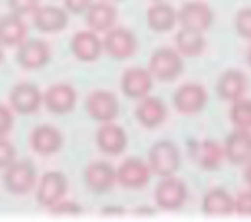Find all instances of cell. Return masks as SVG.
Masks as SVG:
<instances>
[{
  "mask_svg": "<svg viewBox=\"0 0 251 222\" xmlns=\"http://www.w3.org/2000/svg\"><path fill=\"white\" fill-rule=\"evenodd\" d=\"M16 160V148L11 141L0 138V169H7Z\"/></svg>",
  "mask_w": 251,
  "mask_h": 222,
  "instance_id": "4dcf8cb0",
  "label": "cell"
},
{
  "mask_svg": "<svg viewBox=\"0 0 251 222\" xmlns=\"http://www.w3.org/2000/svg\"><path fill=\"white\" fill-rule=\"evenodd\" d=\"M234 212L239 215H250L251 217V190L241 191L234 198Z\"/></svg>",
  "mask_w": 251,
  "mask_h": 222,
  "instance_id": "d6a6232c",
  "label": "cell"
},
{
  "mask_svg": "<svg viewBox=\"0 0 251 222\" xmlns=\"http://www.w3.org/2000/svg\"><path fill=\"white\" fill-rule=\"evenodd\" d=\"M155 2H160V0H155Z\"/></svg>",
  "mask_w": 251,
  "mask_h": 222,
  "instance_id": "60d3db41",
  "label": "cell"
},
{
  "mask_svg": "<svg viewBox=\"0 0 251 222\" xmlns=\"http://www.w3.org/2000/svg\"><path fill=\"white\" fill-rule=\"evenodd\" d=\"M86 112L98 122H112L119 114V102L110 91H93L86 98Z\"/></svg>",
  "mask_w": 251,
  "mask_h": 222,
  "instance_id": "52a82bcc",
  "label": "cell"
},
{
  "mask_svg": "<svg viewBox=\"0 0 251 222\" xmlns=\"http://www.w3.org/2000/svg\"><path fill=\"white\" fill-rule=\"evenodd\" d=\"M203 212L212 217L234 214V198L222 188H213L203 196Z\"/></svg>",
  "mask_w": 251,
  "mask_h": 222,
  "instance_id": "484cf974",
  "label": "cell"
},
{
  "mask_svg": "<svg viewBox=\"0 0 251 222\" xmlns=\"http://www.w3.org/2000/svg\"><path fill=\"white\" fill-rule=\"evenodd\" d=\"M77 100L76 90L67 83H59L50 86L43 95L47 109L53 114H67L74 109Z\"/></svg>",
  "mask_w": 251,
  "mask_h": 222,
  "instance_id": "9a60e30c",
  "label": "cell"
},
{
  "mask_svg": "<svg viewBox=\"0 0 251 222\" xmlns=\"http://www.w3.org/2000/svg\"><path fill=\"white\" fill-rule=\"evenodd\" d=\"M150 177V166L140 159L124 160L117 169V181L124 188H129V190H140V188L147 186Z\"/></svg>",
  "mask_w": 251,
  "mask_h": 222,
  "instance_id": "8fae6325",
  "label": "cell"
},
{
  "mask_svg": "<svg viewBox=\"0 0 251 222\" xmlns=\"http://www.w3.org/2000/svg\"><path fill=\"white\" fill-rule=\"evenodd\" d=\"M147 19L148 26L153 31L164 33L174 28L176 21H177V12H176V9L172 5L164 4V2H157V4L148 9Z\"/></svg>",
  "mask_w": 251,
  "mask_h": 222,
  "instance_id": "4316f807",
  "label": "cell"
},
{
  "mask_svg": "<svg viewBox=\"0 0 251 222\" xmlns=\"http://www.w3.org/2000/svg\"><path fill=\"white\" fill-rule=\"evenodd\" d=\"M121 88L129 98H141L148 97L153 88V76H151L150 69L145 67H129L122 74Z\"/></svg>",
  "mask_w": 251,
  "mask_h": 222,
  "instance_id": "ba28073f",
  "label": "cell"
},
{
  "mask_svg": "<svg viewBox=\"0 0 251 222\" xmlns=\"http://www.w3.org/2000/svg\"><path fill=\"white\" fill-rule=\"evenodd\" d=\"M117 181V170L108 162H91L84 169V183L93 193H107Z\"/></svg>",
  "mask_w": 251,
  "mask_h": 222,
  "instance_id": "4fadbf2b",
  "label": "cell"
},
{
  "mask_svg": "<svg viewBox=\"0 0 251 222\" xmlns=\"http://www.w3.org/2000/svg\"><path fill=\"white\" fill-rule=\"evenodd\" d=\"M248 90V78L239 69H227L217 83V93L222 100L234 102L237 98H243Z\"/></svg>",
  "mask_w": 251,
  "mask_h": 222,
  "instance_id": "ffe728a7",
  "label": "cell"
},
{
  "mask_svg": "<svg viewBox=\"0 0 251 222\" xmlns=\"http://www.w3.org/2000/svg\"><path fill=\"white\" fill-rule=\"evenodd\" d=\"M115 19H117V12L114 5H110L108 2H95L86 11L88 26L97 33L108 31L110 28H114Z\"/></svg>",
  "mask_w": 251,
  "mask_h": 222,
  "instance_id": "cb8c5ba5",
  "label": "cell"
},
{
  "mask_svg": "<svg viewBox=\"0 0 251 222\" xmlns=\"http://www.w3.org/2000/svg\"><path fill=\"white\" fill-rule=\"evenodd\" d=\"M67 191V179L62 172H47L40 181L36 198L42 207L52 208L55 203H59Z\"/></svg>",
  "mask_w": 251,
  "mask_h": 222,
  "instance_id": "7c38bea8",
  "label": "cell"
},
{
  "mask_svg": "<svg viewBox=\"0 0 251 222\" xmlns=\"http://www.w3.org/2000/svg\"><path fill=\"white\" fill-rule=\"evenodd\" d=\"M36 183V170L28 160H14L5 169L4 184L7 191L12 194H25L35 186Z\"/></svg>",
  "mask_w": 251,
  "mask_h": 222,
  "instance_id": "3957f363",
  "label": "cell"
},
{
  "mask_svg": "<svg viewBox=\"0 0 251 222\" xmlns=\"http://www.w3.org/2000/svg\"><path fill=\"white\" fill-rule=\"evenodd\" d=\"M12 126H14V115H12L11 109L0 104V138H5Z\"/></svg>",
  "mask_w": 251,
  "mask_h": 222,
  "instance_id": "e575fe53",
  "label": "cell"
},
{
  "mask_svg": "<svg viewBox=\"0 0 251 222\" xmlns=\"http://www.w3.org/2000/svg\"><path fill=\"white\" fill-rule=\"evenodd\" d=\"M42 102V91L31 83H19L11 91V105L19 114H33L40 109Z\"/></svg>",
  "mask_w": 251,
  "mask_h": 222,
  "instance_id": "2e32d148",
  "label": "cell"
},
{
  "mask_svg": "<svg viewBox=\"0 0 251 222\" xmlns=\"http://www.w3.org/2000/svg\"><path fill=\"white\" fill-rule=\"evenodd\" d=\"M50 212L55 215H79L83 214V208L76 203V201H62L60 200L59 203H55Z\"/></svg>",
  "mask_w": 251,
  "mask_h": 222,
  "instance_id": "836d02e7",
  "label": "cell"
},
{
  "mask_svg": "<svg viewBox=\"0 0 251 222\" xmlns=\"http://www.w3.org/2000/svg\"><path fill=\"white\" fill-rule=\"evenodd\" d=\"M236 31L241 38L251 40V9H241L236 16Z\"/></svg>",
  "mask_w": 251,
  "mask_h": 222,
  "instance_id": "f546056e",
  "label": "cell"
},
{
  "mask_svg": "<svg viewBox=\"0 0 251 222\" xmlns=\"http://www.w3.org/2000/svg\"><path fill=\"white\" fill-rule=\"evenodd\" d=\"M50 60V47L38 38H28L18 49V64L23 69H40Z\"/></svg>",
  "mask_w": 251,
  "mask_h": 222,
  "instance_id": "9c48e42d",
  "label": "cell"
},
{
  "mask_svg": "<svg viewBox=\"0 0 251 222\" xmlns=\"http://www.w3.org/2000/svg\"><path fill=\"white\" fill-rule=\"evenodd\" d=\"M208 102V93L198 83H186L176 91L174 105L181 114L191 115L203 111Z\"/></svg>",
  "mask_w": 251,
  "mask_h": 222,
  "instance_id": "8992f818",
  "label": "cell"
},
{
  "mask_svg": "<svg viewBox=\"0 0 251 222\" xmlns=\"http://www.w3.org/2000/svg\"><path fill=\"white\" fill-rule=\"evenodd\" d=\"M230 121L237 129H251V100L237 98L230 107Z\"/></svg>",
  "mask_w": 251,
  "mask_h": 222,
  "instance_id": "f1b7e54d",
  "label": "cell"
},
{
  "mask_svg": "<svg viewBox=\"0 0 251 222\" xmlns=\"http://www.w3.org/2000/svg\"><path fill=\"white\" fill-rule=\"evenodd\" d=\"M150 73L155 80L174 81L182 73L181 54L171 49H160L150 59Z\"/></svg>",
  "mask_w": 251,
  "mask_h": 222,
  "instance_id": "5b68a950",
  "label": "cell"
},
{
  "mask_svg": "<svg viewBox=\"0 0 251 222\" xmlns=\"http://www.w3.org/2000/svg\"><path fill=\"white\" fill-rule=\"evenodd\" d=\"M29 143L38 155H52V153L59 152L62 146V135L53 126L43 124L33 129Z\"/></svg>",
  "mask_w": 251,
  "mask_h": 222,
  "instance_id": "44dd1931",
  "label": "cell"
},
{
  "mask_svg": "<svg viewBox=\"0 0 251 222\" xmlns=\"http://www.w3.org/2000/svg\"><path fill=\"white\" fill-rule=\"evenodd\" d=\"M2 59H4V52H2V47H0V62H2Z\"/></svg>",
  "mask_w": 251,
  "mask_h": 222,
  "instance_id": "ab89813d",
  "label": "cell"
},
{
  "mask_svg": "<svg viewBox=\"0 0 251 222\" xmlns=\"http://www.w3.org/2000/svg\"><path fill=\"white\" fill-rule=\"evenodd\" d=\"M71 50L83 62H93L100 57L101 50H103V43L93 29L79 31L74 35L73 42H71Z\"/></svg>",
  "mask_w": 251,
  "mask_h": 222,
  "instance_id": "d6986e66",
  "label": "cell"
},
{
  "mask_svg": "<svg viewBox=\"0 0 251 222\" xmlns=\"http://www.w3.org/2000/svg\"><path fill=\"white\" fill-rule=\"evenodd\" d=\"M148 166H150L151 174H155V176H174L181 167L179 148L171 141L155 143L148 153Z\"/></svg>",
  "mask_w": 251,
  "mask_h": 222,
  "instance_id": "6da1fadb",
  "label": "cell"
},
{
  "mask_svg": "<svg viewBox=\"0 0 251 222\" xmlns=\"http://www.w3.org/2000/svg\"><path fill=\"white\" fill-rule=\"evenodd\" d=\"M97 145L107 155H119L127 145V136L121 126L114 122H101V128L97 133Z\"/></svg>",
  "mask_w": 251,
  "mask_h": 222,
  "instance_id": "ac0fdd59",
  "label": "cell"
},
{
  "mask_svg": "<svg viewBox=\"0 0 251 222\" xmlns=\"http://www.w3.org/2000/svg\"><path fill=\"white\" fill-rule=\"evenodd\" d=\"M188 200V186L174 176L162 177L155 190V201L164 210H177Z\"/></svg>",
  "mask_w": 251,
  "mask_h": 222,
  "instance_id": "7a4b0ae2",
  "label": "cell"
},
{
  "mask_svg": "<svg viewBox=\"0 0 251 222\" xmlns=\"http://www.w3.org/2000/svg\"><path fill=\"white\" fill-rule=\"evenodd\" d=\"M9 7L16 14H33L40 7V0H9Z\"/></svg>",
  "mask_w": 251,
  "mask_h": 222,
  "instance_id": "1f68e13d",
  "label": "cell"
},
{
  "mask_svg": "<svg viewBox=\"0 0 251 222\" xmlns=\"http://www.w3.org/2000/svg\"><path fill=\"white\" fill-rule=\"evenodd\" d=\"M25 40H28V26L21 14H5L0 18V45L19 47Z\"/></svg>",
  "mask_w": 251,
  "mask_h": 222,
  "instance_id": "e0dca14e",
  "label": "cell"
},
{
  "mask_svg": "<svg viewBox=\"0 0 251 222\" xmlns=\"http://www.w3.org/2000/svg\"><path fill=\"white\" fill-rule=\"evenodd\" d=\"M33 23L43 33L62 31L67 26V12L55 5H43L33 12Z\"/></svg>",
  "mask_w": 251,
  "mask_h": 222,
  "instance_id": "7402d4cb",
  "label": "cell"
},
{
  "mask_svg": "<svg viewBox=\"0 0 251 222\" xmlns=\"http://www.w3.org/2000/svg\"><path fill=\"white\" fill-rule=\"evenodd\" d=\"M193 157L203 169L215 170L222 164L226 152H224V146L220 143L213 141V139H205L193 148Z\"/></svg>",
  "mask_w": 251,
  "mask_h": 222,
  "instance_id": "d4e9b609",
  "label": "cell"
},
{
  "mask_svg": "<svg viewBox=\"0 0 251 222\" xmlns=\"http://www.w3.org/2000/svg\"><path fill=\"white\" fill-rule=\"evenodd\" d=\"M64 2H66V9L73 14H83L93 4V0H64Z\"/></svg>",
  "mask_w": 251,
  "mask_h": 222,
  "instance_id": "d590c367",
  "label": "cell"
},
{
  "mask_svg": "<svg viewBox=\"0 0 251 222\" xmlns=\"http://www.w3.org/2000/svg\"><path fill=\"white\" fill-rule=\"evenodd\" d=\"M226 159L230 164H248L251 160V133L250 129H236L224 143Z\"/></svg>",
  "mask_w": 251,
  "mask_h": 222,
  "instance_id": "5bb4252c",
  "label": "cell"
},
{
  "mask_svg": "<svg viewBox=\"0 0 251 222\" xmlns=\"http://www.w3.org/2000/svg\"><path fill=\"white\" fill-rule=\"evenodd\" d=\"M136 117L145 128H157L167 117V107L157 97H145L141 98L140 105L136 109Z\"/></svg>",
  "mask_w": 251,
  "mask_h": 222,
  "instance_id": "603a6c76",
  "label": "cell"
},
{
  "mask_svg": "<svg viewBox=\"0 0 251 222\" xmlns=\"http://www.w3.org/2000/svg\"><path fill=\"white\" fill-rule=\"evenodd\" d=\"M248 62H250V66H251V47H250V50H248Z\"/></svg>",
  "mask_w": 251,
  "mask_h": 222,
  "instance_id": "f35d334b",
  "label": "cell"
},
{
  "mask_svg": "<svg viewBox=\"0 0 251 222\" xmlns=\"http://www.w3.org/2000/svg\"><path fill=\"white\" fill-rule=\"evenodd\" d=\"M177 21L182 28L206 31L213 23V12L205 2H188L177 12Z\"/></svg>",
  "mask_w": 251,
  "mask_h": 222,
  "instance_id": "30bf717a",
  "label": "cell"
},
{
  "mask_svg": "<svg viewBox=\"0 0 251 222\" xmlns=\"http://www.w3.org/2000/svg\"><path fill=\"white\" fill-rule=\"evenodd\" d=\"M103 50L117 60L129 59L138 50V40L133 31L126 28H110L103 38Z\"/></svg>",
  "mask_w": 251,
  "mask_h": 222,
  "instance_id": "277c9868",
  "label": "cell"
},
{
  "mask_svg": "<svg viewBox=\"0 0 251 222\" xmlns=\"http://www.w3.org/2000/svg\"><path fill=\"white\" fill-rule=\"evenodd\" d=\"M103 214H124L122 208H115V207H107L103 208Z\"/></svg>",
  "mask_w": 251,
  "mask_h": 222,
  "instance_id": "74e56055",
  "label": "cell"
},
{
  "mask_svg": "<svg viewBox=\"0 0 251 222\" xmlns=\"http://www.w3.org/2000/svg\"><path fill=\"white\" fill-rule=\"evenodd\" d=\"M244 179H246V183L250 184V188H251V160L248 162L246 170H244Z\"/></svg>",
  "mask_w": 251,
  "mask_h": 222,
  "instance_id": "8d00e7d4",
  "label": "cell"
},
{
  "mask_svg": "<svg viewBox=\"0 0 251 222\" xmlns=\"http://www.w3.org/2000/svg\"><path fill=\"white\" fill-rule=\"evenodd\" d=\"M176 45H177V52L181 56L196 57L205 50L206 42H205V36H203V31L182 28L176 35Z\"/></svg>",
  "mask_w": 251,
  "mask_h": 222,
  "instance_id": "83f0119b",
  "label": "cell"
}]
</instances>
